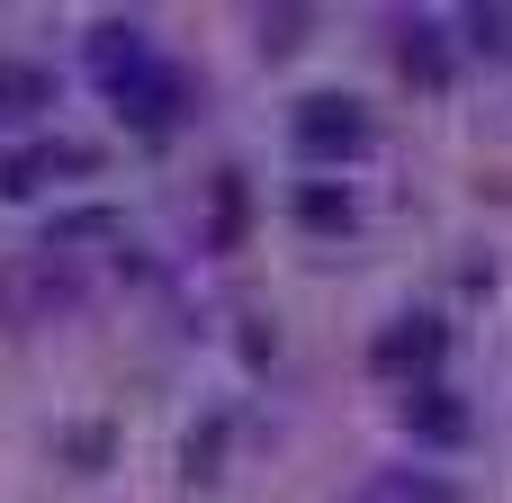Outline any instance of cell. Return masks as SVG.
I'll return each mask as SVG.
<instances>
[{
  "instance_id": "obj_4",
  "label": "cell",
  "mask_w": 512,
  "mask_h": 503,
  "mask_svg": "<svg viewBox=\"0 0 512 503\" xmlns=\"http://www.w3.org/2000/svg\"><path fill=\"white\" fill-rule=\"evenodd\" d=\"M162 54H153V27H135V18H108V27H90V72H99V90H126L135 72H153Z\"/></svg>"
},
{
  "instance_id": "obj_7",
  "label": "cell",
  "mask_w": 512,
  "mask_h": 503,
  "mask_svg": "<svg viewBox=\"0 0 512 503\" xmlns=\"http://www.w3.org/2000/svg\"><path fill=\"white\" fill-rule=\"evenodd\" d=\"M297 225H306V234H351V225H360V198H351L342 180L315 171V180L297 189Z\"/></svg>"
},
{
  "instance_id": "obj_5",
  "label": "cell",
  "mask_w": 512,
  "mask_h": 503,
  "mask_svg": "<svg viewBox=\"0 0 512 503\" xmlns=\"http://www.w3.org/2000/svg\"><path fill=\"white\" fill-rule=\"evenodd\" d=\"M108 99H117V117H135L144 135H162V126H171V117L189 108V81H180L171 63H153V72H135L126 90H108Z\"/></svg>"
},
{
  "instance_id": "obj_6",
  "label": "cell",
  "mask_w": 512,
  "mask_h": 503,
  "mask_svg": "<svg viewBox=\"0 0 512 503\" xmlns=\"http://www.w3.org/2000/svg\"><path fill=\"white\" fill-rule=\"evenodd\" d=\"M54 171H90V153H81V144H18V153L0 162V189H9V198H36Z\"/></svg>"
},
{
  "instance_id": "obj_1",
  "label": "cell",
  "mask_w": 512,
  "mask_h": 503,
  "mask_svg": "<svg viewBox=\"0 0 512 503\" xmlns=\"http://www.w3.org/2000/svg\"><path fill=\"white\" fill-rule=\"evenodd\" d=\"M288 144H297V162L306 171H342V162H360L369 144H378V126H369V108L360 99H342V90H315V99H297V117H288Z\"/></svg>"
},
{
  "instance_id": "obj_8",
  "label": "cell",
  "mask_w": 512,
  "mask_h": 503,
  "mask_svg": "<svg viewBox=\"0 0 512 503\" xmlns=\"http://www.w3.org/2000/svg\"><path fill=\"white\" fill-rule=\"evenodd\" d=\"M396 63H405V81L441 90V81H450V54H441V27H432V18H405V27H396Z\"/></svg>"
},
{
  "instance_id": "obj_2",
  "label": "cell",
  "mask_w": 512,
  "mask_h": 503,
  "mask_svg": "<svg viewBox=\"0 0 512 503\" xmlns=\"http://www.w3.org/2000/svg\"><path fill=\"white\" fill-rule=\"evenodd\" d=\"M441 351H450V324H441V315H396V324H378V342H369V369H378V378H405V387H423V378L441 369Z\"/></svg>"
},
{
  "instance_id": "obj_3",
  "label": "cell",
  "mask_w": 512,
  "mask_h": 503,
  "mask_svg": "<svg viewBox=\"0 0 512 503\" xmlns=\"http://www.w3.org/2000/svg\"><path fill=\"white\" fill-rule=\"evenodd\" d=\"M396 423H405V432H414L423 450H459V441L477 432V414L459 405V387H450V378H423V387H405Z\"/></svg>"
},
{
  "instance_id": "obj_11",
  "label": "cell",
  "mask_w": 512,
  "mask_h": 503,
  "mask_svg": "<svg viewBox=\"0 0 512 503\" xmlns=\"http://www.w3.org/2000/svg\"><path fill=\"white\" fill-rule=\"evenodd\" d=\"M297 27H306V9H279V18H261V45H270V54H288V45H297Z\"/></svg>"
},
{
  "instance_id": "obj_10",
  "label": "cell",
  "mask_w": 512,
  "mask_h": 503,
  "mask_svg": "<svg viewBox=\"0 0 512 503\" xmlns=\"http://www.w3.org/2000/svg\"><path fill=\"white\" fill-rule=\"evenodd\" d=\"M468 45L477 54H512V9H468Z\"/></svg>"
},
{
  "instance_id": "obj_9",
  "label": "cell",
  "mask_w": 512,
  "mask_h": 503,
  "mask_svg": "<svg viewBox=\"0 0 512 503\" xmlns=\"http://www.w3.org/2000/svg\"><path fill=\"white\" fill-rule=\"evenodd\" d=\"M36 108H54V81H45L36 63L0 54V117H36Z\"/></svg>"
}]
</instances>
